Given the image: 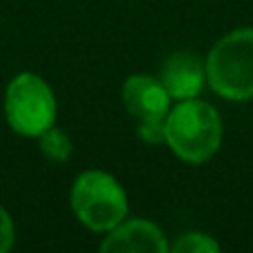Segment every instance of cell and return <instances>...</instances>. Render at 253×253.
<instances>
[{"mask_svg": "<svg viewBox=\"0 0 253 253\" xmlns=\"http://www.w3.org/2000/svg\"><path fill=\"white\" fill-rule=\"evenodd\" d=\"M165 142L184 162L200 165L220 149L222 120L209 102L180 100L165 118Z\"/></svg>", "mask_w": 253, "mask_h": 253, "instance_id": "1", "label": "cell"}, {"mask_svg": "<svg viewBox=\"0 0 253 253\" xmlns=\"http://www.w3.org/2000/svg\"><path fill=\"white\" fill-rule=\"evenodd\" d=\"M207 83L224 100L253 98V29H236L222 36L205 62Z\"/></svg>", "mask_w": 253, "mask_h": 253, "instance_id": "2", "label": "cell"}, {"mask_svg": "<svg viewBox=\"0 0 253 253\" xmlns=\"http://www.w3.org/2000/svg\"><path fill=\"white\" fill-rule=\"evenodd\" d=\"M71 209L91 231H107L126 218V193L114 175L105 171H84L71 187Z\"/></svg>", "mask_w": 253, "mask_h": 253, "instance_id": "3", "label": "cell"}, {"mask_svg": "<svg viewBox=\"0 0 253 253\" xmlns=\"http://www.w3.org/2000/svg\"><path fill=\"white\" fill-rule=\"evenodd\" d=\"M56 98L38 74L22 71L9 83L4 93V116L16 133L38 138L56 123Z\"/></svg>", "mask_w": 253, "mask_h": 253, "instance_id": "4", "label": "cell"}, {"mask_svg": "<svg viewBox=\"0 0 253 253\" xmlns=\"http://www.w3.org/2000/svg\"><path fill=\"white\" fill-rule=\"evenodd\" d=\"M123 102L138 125H165L171 96L160 78L135 74L123 84Z\"/></svg>", "mask_w": 253, "mask_h": 253, "instance_id": "5", "label": "cell"}, {"mask_svg": "<svg viewBox=\"0 0 253 253\" xmlns=\"http://www.w3.org/2000/svg\"><path fill=\"white\" fill-rule=\"evenodd\" d=\"M207 80L205 62L191 51H175L165 60L160 69V83L175 100L198 98Z\"/></svg>", "mask_w": 253, "mask_h": 253, "instance_id": "6", "label": "cell"}, {"mask_svg": "<svg viewBox=\"0 0 253 253\" xmlns=\"http://www.w3.org/2000/svg\"><path fill=\"white\" fill-rule=\"evenodd\" d=\"M102 251L109 253H165L169 245L165 240V233L147 220H129L120 222L109 231V236L102 240Z\"/></svg>", "mask_w": 253, "mask_h": 253, "instance_id": "7", "label": "cell"}, {"mask_svg": "<svg viewBox=\"0 0 253 253\" xmlns=\"http://www.w3.org/2000/svg\"><path fill=\"white\" fill-rule=\"evenodd\" d=\"M38 144H40L42 156L47 158V160H51V162H58V165H62V162L69 160L71 149H74L69 135H67L65 131L56 129V126H49L44 133H40L38 135Z\"/></svg>", "mask_w": 253, "mask_h": 253, "instance_id": "8", "label": "cell"}, {"mask_svg": "<svg viewBox=\"0 0 253 253\" xmlns=\"http://www.w3.org/2000/svg\"><path fill=\"white\" fill-rule=\"evenodd\" d=\"M171 251L175 253H218L220 245L207 233H184L182 238H178Z\"/></svg>", "mask_w": 253, "mask_h": 253, "instance_id": "9", "label": "cell"}, {"mask_svg": "<svg viewBox=\"0 0 253 253\" xmlns=\"http://www.w3.org/2000/svg\"><path fill=\"white\" fill-rule=\"evenodd\" d=\"M13 247V222L11 215L0 205V253H7Z\"/></svg>", "mask_w": 253, "mask_h": 253, "instance_id": "10", "label": "cell"}, {"mask_svg": "<svg viewBox=\"0 0 253 253\" xmlns=\"http://www.w3.org/2000/svg\"><path fill=\"white\" fill-rule=\"evenodd\" d=\"M140 140L149 144H158L165 140V125H138Z\"/></svg>", "mask_w": 253, "mask_h": 253, "instance_id": "11", "label": "cell"}]
</instances>
